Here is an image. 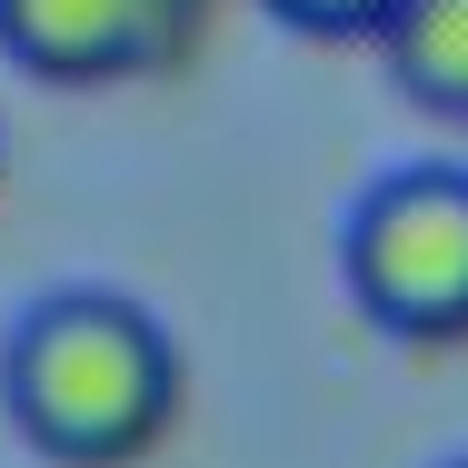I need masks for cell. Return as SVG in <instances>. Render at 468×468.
Returning <instances> with one entry per match:
<instances>
[{
    "mask_svg": "<svg viewBox=\"0 0 468 468\" xmlns=\"http://www.w3.org/2000/svg\"><path fill=\"white\" fill-rule=\"evenodd\" d=\"M189 399L180 339L120 289H50L0 349V409L50 468H140Z\"/></svg>",
    "mask_w": 468,
    "mask_h": 468,
    "instance_id": "6da1fadb",
    "label": "cell"
},
{
    "mask_svg": "<svg viewBox=\"0 0 468 468\" xmlns=\"http://www.w3.org/2000/svg\"><path fill=\"white\" fill-rule=\"evenodd\" d=\"M339 280L388 339H468V170H388L339 229Z\"/></svg>",
    "mask_w": 468,
    "mask_h": 468,
    "instance_id": "7a4b0ae2",
    "label": "cell"
},
{
    "mask_svg": "<svg viewBox=\"0 0 468 468\" xmlns=\"http://www.w3.org/2000/svg\"><path fill=\"white\" fill-rule=\"evenodd\" d=\"M219 0H0V50L50 90H110L170 70Z\"/></svg>",
    "mask_w": 468,
    "mask_h": 468,
    "instance_id": "3957f363",
    "label": "cell"
},
{
    "mask_svg": "<svg viewBox=\"0 0 468 468\" xmlns=\"http://www.w3.org/2000/svg\"><path fill=\"white\" fill-rule=\"evenodd\" d=\"M378 50H388V70H399L409 100L468 120V0H409Z\"/></svg>",
    "mask_w": 468,
    "mask_h": 468,
    "instance_id": "277c9868",
    "label": "cell"
},
{
    "mask_svg": "<svg viewBox=\"0 0 468 468\" xmlns=\"http://www.w3.org/2000/svg\"><path fill=\"white\" fill-rule=\"evenodd\" d=\"M270 10L289 30H309V40H388L409 0H270Z\"/></svg>",
    "mask_w": 468,
    "mask_h": 468,
    "instance_id": "5b68a950",
    "label": "cell"
},
{
    "mask_svg": "<svg viewBox=\"0 0 468 468\" xmlns=\"http://www.w3.org/2000/svg\"><path fill=\"white\" fill-rule=\"evenodd\" d=\"M449 468H468V459H449Z\"/></svg>",
    "mask_w": 468,
    "mask_h": 468,
    "instance_id": "8992f818",
    "label": "cell"
}]
</instances>
